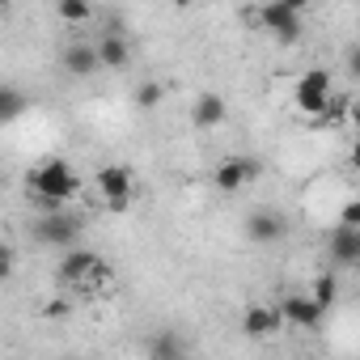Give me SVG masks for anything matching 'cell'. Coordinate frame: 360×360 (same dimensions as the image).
<instances>
[{
	"label": "cell",
	"mask_w": 360,
	"mask_h": 360,
	"mask_svg": "<svg viewBox=\"0 0 360 360\" xmlns=\"http://www.w3.org/2000/svg\"><path fill=\"white\" fill-rule=\"evenodd\" d=\"M161 98H165V85H161V81H144V85L136 89V106H140V110H153Z\"/></svg>",
	"instance_id": "d6986e66"
},
{
	"label": "cell",
	"mask_w": 360,
	"mask_h": 360,
	"mask_svg": "<svg viewBox=\"0 0 360 360\" xmlns=\"http://www.w3.org/2000/svg\"><path fill=\"white\" fill-rule=\"evenodd\" d=\"M64 68H68L72 77L98 72V51H94V43H72V47L64 51Z\"/></svg>",
	"instance_id": "9a60e30c"
},
{
	"label": "cell",
	"mask_w": 360,
	"mask_h": 360,
	"mask_svg": "<svg viewBox=\"0 0 360 360\" xmlns=\"http://www.w3.org/2000/svg\"><path fill=\"white\" fill-rule=\"evenodd\" d=\"M255 18H259V26L271 30L280 43H297V39H301V5H297V0H276V5H263Z\"/></svg>",
	"instance_id": "277c9868"
},
{
	"label": "cell",
	"mask_w": 360,
	"mask_h": 360,
	"mask_svg": "<svg viewBox=\"0 0 360 360\" xmlns=\"http://www.w3.org/2000/svg\"><path fill=\"white\" fill-rule=\"evenodd\" d=\"M191 119H195V127L212 131V127H221V123L229 119V106H225V98H221V94H204V98H195Z\"/></svg>",
	"instance_id": "4fadbf2b"
},
{
	"label": "cell",
	"mask_w": 360,
	"mask_h": 360,
	"mask_svg": "<svg viewBox=\"0 0 360 360\" xmlns=\"http://www.w3.org/2000/svg\"><path fill=\"white\" fill-rule=\"evenodd\" d=\"M56 276H60L64 284H72V288H85V292H89L94 284L110 280V267H106V259H102V255H94V250H68V255L60 259Z\"/></svg>",
	"instance_id": "7a4b0ae2"
},
{
	"label": "cell",
	"mask_w": 360,
	"mask_h": 360,
	"mask_svg": "<svg viewBox=\"0 0 360 360\" xmlns=\"http://www.w3.org/2000/svg\"><path fill=\"white\" fill-rule=\"evenodd\" d=\"M343 225L347 229H360V200H347L343 204Z\"/></svg>",
	"instance_id": "ffe728a7"
},
{
	"label": "cell",
	"mask_w": 360,
	"mask_h": 360,
	"mask_svg": "<svg viewBox=\"0 0 360 360\" xmlns=\"http://www.w3.org/2000/svg\"><path fill=\"white\" fill-rule=\"evenodd\" d=\"M13 276V246H0V284Z\"/></svg>",
	"instance_id": "44dd1931"
},
{
	"label": "cell",
	"mask_w": 360,
	"mask_h": 360,
	"mask_svg": "<svg viewBox=\"0 0 360 360\" xmlns=\"http://www.w3.org/2000/svg\"><path fill=\"white\" fill-rule=\"evenodd\" d=\"M217 187L225 191V195H233V191H242L250 178H259V161L255 157H225L221 165H217Z\"/></svg>",
	"instance_id": "ba28073f"
},
{
	"label": "cell",
	"mask_w": 360,
	"mask_h": 360,
	"mask_svg": "<svg viewBox=\"0 0 360 360\" xmlns=\"http://www.w3.org/2000/svg\"><path fill=\"white\" fill-rule=\"evenodd\" d=\"M280 326H284V322H280V309H276V305H246V314H242L246 339H271Z\"/></svg>",
	"instance_id": "9c48e42d"
},
{
	"label": "cell",
	"mask_w": 360,
	"mask_h": 360,
	"mask_svg": "<svg viewBox=\"0 0 360 360\" xmlns=\"http://www.w3.org/2000/svg\"><path fill=\"white\" fill-rule=\"evenodd\" d=\"M330 94H335V81H330V72H326V68H309V72H305V77L292 85V106H297L301 115L318 119V115L326 110Z\"/></svg>",
	"instance_id": "3957f363"
},
{
	"label": "cell",
	"mask_w": 360,
	"mask_h": 360,
	"mask_svg": "<svg viewBox=\"0 0 360 360\" xmlns=\"http://www.w3.org/2000/svg\"><path fill=\"white\" fill-rule=\"evenodd\" d=\"M56 18H60V22L81 26V22H89V18H94V9L85 5V0H60V5H56Z\"/></svg>",
	"instance_id": "ac0fdd59"
},
{
	"label": "cell",
	"mask_w": 360,
	"mask_h": 360,
	"mask_svg": "<svg viewBox=\"0 0 360 360\" xmlns=\"http://www.w3.org/2000/svg\"><path fill=\"white\" fill-rule=\"evenodd\" d=\"M148 360H187V343L178 330H153L148 335Z\"/></svg>",
	"instance_id": "5bb4252c"
},
{
	"label": "cell",
	"mask_w": 360,
	"mask_h": 360,
	"mask_svg": "<svg viewBox=\"0 0 360 360\" xmlns=\"http://www.w3.org/2000/svg\"><path fill=\"white\" fill-rule=\"evenodd\" d=\"M26 106H30V98H26L18 85H0V123L22 119V115H26Z\"/></svg>",
	"instance_id": "2e32d148"
},
{
	"label": "cell",
	"mask_w": 360,
	"mask_h": 360,
	"mask_svg": "<svg viewBox=\"0 0 360 360\" xmlns=\"http://www.w3.org/2000/svg\"><path fill=\"white\" fill-rule=\"evenodd\" d=\"M68 309H72V305L56 297V301H47V305H43V318H68Z\"/></svg>",
	"instance_id": "7402d4cb"
},
{
	"label": "cell",
	"mask_w": 360,
	"mask_h": 360,
	"mask_svg": "<svg viewBox=\"0 0 360 360\" xmlns=\"http://www.w3.org/2000/svg\"><path fill=\"white\" fill-rule=\"evenodd\" d=\"M77 233H81V221H77L72 212H64V208L43 212V221L34 225V238H39L43 246H72Z\"/></svg>",
	"instance_id": "8992f818"
},
{
	"label": "cell",
	"mask_w": 360,
	"mask_h": 360,
	"mask_svg": "<svg viewBox=\"0 0 360 360\" xmlns=\"http://www.w3.org/2000/svg\"><path fill=\"white\" fill-rule=\"evenodd\" d=\"M330 259H335L339 267H356V263H360V229L339 225V229L330 233Z\"/></svg>",
	"instance_id": "8fae6325"
},
{
	"label": "cell",
	"mask_w": 360,
	"mask_h": 360,
	"mask_svg": "<svg viewBox=\"0 0 360 360\" xmlns=\"http://www.w3.org/2000/svg\"><path fill=\"white\" fill-rule=\"evenodd\" d=\"M30 191H34V200L43 204V212H56V208H64V204L81 191V178H77V169H72L64 157H51V161H43V165L34 169Z\"/></svg>",
	"instance_id": "6da1fadb"
},
{
	"label": "cell",
	"mask_w": 360,
	"mask_h": 360,
	"mask_svg": "<svg viewBox=\"0 0 360 360\" xmlns=\"http://www.w3.org/2000/svg\"><path fill=\"white\" fill-rule=\"evenodd\" d=\"M98 191L110 212H123L131 204V169L127 165H102L98 169Z\"/></svg>",
	"instance_id": "5b68a950"
},
{
	"label": "cell",
	"mask_w": 360,
	"mask_h": 360,
	"mask_svg": "<svg viewBox=\"0 0 360 360\" xmlns=\"http://www.w3.org/2000/svg\"><path fill=\"white\" fill-rule=\"evenodd\" d=\"M246 238H250V242H259V246H271V242H280V238H284V221H280L276 212L259 208V212H250V217H246Z\"/></svg>",
	"instance_id": "30bf717a"
},
{
	"label": "cell",
	"mask_w": 360,
	"mask_h": 360,
	"mask_svg": "<svg viewBox=\"0 0 360 360\" xmlns=\"http://www.w3.org/2000/svg\"><path fill=\"white\" fill-rule=\"evenodd\" d=\"M94 51H98V68H127V60H131V47H127V39L123 34H102V43H94Z\"/></svg>",
	"instance_id": "7c38bea8"
},
{
	"label": "cell",
	"mask_w": 360,
	"mask_h": 360,
	"mask_svg": "<svg viewBox=\"0 0 360 360\" xmlns=\"http://www.w3.org/2000/svg\"><path fill=\"white\" fill-rule=\"evenodd\" d=\"M305 297H309V301H314V305H318L322 314H326L330 305H339V280H335V271L318 276V280H314V288H309Z\"/></svg>",
	"instance_id": "e0dca14e"
},
{
	"label": "cell",
	"mask_w": 360,
	"mask_h": 360,
	"mask_svg": "<svg viewBox=\"0 0 360 360\" xmlns=\"http://www.w3.org/2000/svg\"><path fill=\"white\" fill-rule=\"evenodd\" d=\"M0 18H5V5H0Z\"/></svg>",
	"instance_id": "603a6c76"
},
{
	"label": "cell",
	"mask_w": 360,
	"mask_h": 360,
	"mask_svg": "<svg viewBox=\"0 0 360 360\" xmlns=\"http://www.w3.org/2000/svg\"><path fill=\"white\" fill-rule=\"evenodd\" d=\"M276 309H280V322H288V326H297V330H318V326H322V318H326V314L305 297V292L284 297Z\"/></svg>",
	"instance_id": "52a82bcc"
}]
</instances>
